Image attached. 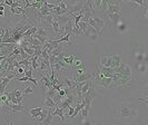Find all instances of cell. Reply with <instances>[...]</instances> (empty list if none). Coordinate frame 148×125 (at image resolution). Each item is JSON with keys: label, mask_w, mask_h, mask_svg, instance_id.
<instances>
[{"label": "cell", "mask_w": 148, "mask_h": 125, "mask_svg": "<svg viewBox=\"0 0 148 125\" xmlns=\"http://www.w3.org/2000/svg\"><path fill=\"white\" fill-rule=\"evenodd\" d=\"M132 79V68L127 64H120L117 68H115L114 76H112V84L114 87L125 88L130 85Z\"/></svg>", "instance_id": "obj_1"}, {"label": "cell", "mask_w": 148, "mask_h": 125, "mask_svg": "<svg viewBox=\"0 0 148 125\" xmlns=\"http://www.w3.org/2000/svg\"><path fill=\"white\" fill-rule=\"evenodd\" d=\"M99 66L110 67V68H117L121 64L120 63V56L119 55H104L98 59L97 63Z\"/></svg>", "instance_id": "obj_2"}, {"label": "cell", "mask_w": 148, "mask_h": 125, "mask_svg": "<svg viewBox=\"0 0 148 125\" xmlns=\"http://www.w3.org/2000/svg\"><path fill=\"white\" fill-rule=\"evenodd\" d=\"M92 81L94 86H97L99 88H111V87H114L112 78L104 77L96 68H95V74H94V77H92V81Z\"/></svg>", "instance_id": "obj_3"}, {"label": "cell", "mask_w": 148, "mask_h": 125, "mask_svg": "<svg viewBox=\"0 0 148 125\" xmlns=\"http://www.w3.org/2000/svg\"><path fill=\"white\" fill-rule=\"evenodd\" d=\"M118 113L124 118H134L137 116L138 110L132 103H123L118 107Z\"/></svg>", "instance_id": "obj_4"}, {"label": "cell", "mask_w": 148, "mask_h": 125, "mask_svg": "<svg viewBox=\"0 0 148 125\" xmlns=\"http://www.w3.org/2000/svg\"><path fill=\"white\" fill-rule=\"evenodd\" d=\"M87 23L96 30L97 34H98L99 36H101V34H103V28H104V25H105V20L103 18H100V17H98V16L95 15L94 17H91L90 19L87 20Z\"/></svg>", "instance_id": "obj_5"}, {"label": "cell", "mask_w": 148, "mask_h": 125, "mask_svg": "<svg viewBox=\"0 0 148 125\" xmlns=\"http://www.w3.org/2000/svg\"><path fill=\"white\" fill-rule=\"evenodd\" d=\"M73 75V81L76 83H82V81H92V77H94V74L89 73V72H84L82 74H77L75 72H71Z\"/></svg>", "instance_id": "obj_6"}, {"label": "cell", "mask_w": 148, "mask_h": 125, "mask_svg": "<svg viewBox=\"0 0 148 125\" xmlns=\"http://www.w3.org/2000/svg\"><path fill=\"white\" fill-rule=\"evenodd\" d=\"M106 3H107V10L105 11V15L120 12V2L119 1H106Z\"/></svg>", "instance_id": "obj_7"}, {"label": "cell", "mask_w": 148, "mask_h": 125, "mask_svg": "<svg viewBox=\"0 0 148 125\" xmlns=\"http://www.w3.org/2000/svg\"><path fill=\"white\" fill-rule=\"evenodd\" d=\"M7 108V113H11V114H17V113H23L26 114V110L23 108V105L22 104H12V103H9L6 106Z\"/></svg>", "instance_id": "obj_8"}, {"label": "cell", "mask_w": 148, "mask_h": 125, "mask_svg": "<svg viewBox=\"0 0 148 125\" xmlns=\"http://www.w3.org/2000/svg\"><path fill=\"white\" fill-rule=\"evenodd\" d=\"M73 27H74V20L70 19L69 21L62 25V27L59 28V34L61 36H66V35H71L73 34Z\"/></svg>", "instance_id": "obj_9"}, {"label": "cell", "mask_w": 148, "mask_h": 125, "mask_svg": "<svg viewBox=\"0 0 148 125\" xmlns=\"http://www.w3.org/2000/svg\"><path fill=\"white\" fill-rule=\"evenodd\" d=\"M96 69L99 72V73L101 74L104 77H108V78H112V76H114V72H115V68L99 66L98 64L96 65Z\"/></svg>", "instance_id": "obj_10"}, {"label": "cell", "mask_w": 148, "mask_h": 125, "mask_svg": "<svg viewBox=\"0 0 148 125\" xmlns=\"http://www.w3.org/2000/svg\"><path fill=\"white\" fill-rule=\"evenodd\" d=\"M84 35H87L88 38L91 40V41H97L98 40V38H99V35L97 34V31L91 26H87V30L85 31V34Z\"/></svg>", "instance_id": "obj_11"}, {"label": "cell", "mask_w": 148, "mask_h": 125, "mask_svg": "<svg viewBox=\"0 0 148 125\" xmlns=\"http://www.w3.org/2000/svg\"><path fill=\"white\" fill-rule=\"evenodd\" d=\"M41 110H42V107H36V108H31V107H29V108H28V112H29V114L31 115V117H32L34 123H35L36 119L39 117Z\"/></svg>", "instance_id": "obj_12"}, {"label": "cell", "mask_w": 148, "mask_h": 125, "mask_svg": "<svg viewBox=\"0 0 148 125\" xmlns=\"http://www.w3.org/2000/svg\"><path fill=\"white\" fill-rule=\"evenodd\" d=\"M52 116H59L60 119H61V123L62 124H66V119H65V114H64V110L60 108V107H55V112L51 113Z\"/></svg>", "instance_id": "obj_13"}, {"label": "cell", "mask_w": 148, "mask_h": 125, "mask_svg": "<svg viewBox=\"0 0 148 125\" xmlns=\"http://www.w3.org/2000/svg\"><path fill=\"white\" fill-rule=\"evenodd\" d=\"M44 107H47V108H55V107H57V104L52 101L51 97L46 96L45 102H44Z\"/></svg>", "instance_id": "obj_14"}, {"label": "cell", "mask_w": 148, "mask_h": 125, "mask_svg": "<svg viewBox=\"0 0 148 125\" xmlns=\"http://www.w3.org/2000/svg\"><path fill=\"white\" fill-rule=\"evenodd\" d=\"M120 16H121V12H117V14H108V15H105V17H109L111 23L116 25V23L120 20Z\"/></svg>", "instance_id": "obj_15"}, {"label": "cell", "mask_w": 148, "mask_h": 125, "mask_svg": "<svg viewBox=\"0 0 148 125\" xmlns=\"http://www.w3.org/2000/svg\"><path fill=\"white\" fill-rule=\"evenodd\" d=\"M51 28L53 30V34L55 35H59V23L57 21V17L53 16V19L51 22Z\"/></svg>", "instance_id": "obj_16"}, {"label": "cell", "mask_w": 148, "mask_h": 125, "mask_svg": "<svg viewBox=\"0 0 148 125\" xmlns=\"http://www.w3.org/2000/svg\"><path fill=\"white\" fill-rule=\"evenodd\" d=\"M48 110L49 108H47V107H42V110H41V113H40V115H39V117L36 119V122H38L39 124H41L42 123V121L45 119V117L47 116V113H48Z\"/></svg>", "instance_id": "obj_17"}, {"label": "cell", "mask_w": 148, "mask_h": 125, "mask_svg": "<svg viewBox=\"0 0 148 125\" xmlns=\"http://www.w3.org/2000/svg\"><path fill=\"white\" fill-rule=\"evenodd\" d=\"M51 108H49L48 110V113H47V116L45 117V119L42 121V123L41 124L42 125H50V123H51L52 121V115H51Z\"/></svg>", "instance_id": "obj_18"}, {"label": "cell", "mask_w": 148, "mask_h": 125, "mask_svg": "<svg viewBox=\"0 0 148 125\" xmlns=\"http://www.w3.org/2000/svg\"><path fill=\"white\" fill-rule=\"evenodd\" d=\"M136 68H137V70H138L139 73L144 74L146 72V69H147V65H146V63H144V61H141V63H136Z\"/></svg>", "instance_id": "obj_19"}, {"label": "cell", "mask_w": 148, "mask_h": 125, "mask_svg": "<svg viewBox=\"0 0 148 125\" xmlns=\"http://www.w3.org/2000/svg\"><path fill=\"white\" fill-rule=\"evenodd\" d=\"M32 93H34V87H32V85H29V84H27L26 88L22 89V95L23 96H30L32 95Z\"/></svg>", "instance_id": "obj_20"}, {"label": "cell", "mask_w": 148, "mask_h": 125, "mask_svg": "<svg viewBox=\"0 0 148 125\" xmlns=\"http://www.w3.org/2000/svg\"><path fill=\"white\" fill-rule=\"evenodd\" d=\"M78 125H91V121H90V116L89 117H82L80 116V118L78 119Z\"/></svg>", "instance_id": "obj_21"}, {"label": "cell", "mask_w": 148, "mask_h": 125, "mask_svg": "<svg viewBox=\"0 0 148 125\" xmlns=\"http://www.w3.org/2000/svg\"><path fill=\"white\" fill-rule=\"evenodd\" d=\"M116 26H117L118 31H125V30H126V27H127L125 21H123V20H119V21L116 23Z\"/></svg>", "instance_id": "obj_22"}, {"label": "cell", "mask_w": 148, "mask_h": 125, "mask_svg": "<svg viewBox=\"0 0 148 125\" xmlns=\"http://www.w3.org/2000/svg\"><path fill=\"white\" fill-rule=\"evenodd\" d=\"M87 26H88V23L85 21H79L78 22V27H79V29L82 30V34H85V31L87 30Z\"/></svg>", "instance_id": "obj_23"}, {"label": "cell", "mask_w": 148, "mask_h": 125, "mask_svg": "<svg viewBox=\"0 0 148 125\" xmlns=\"http://www.w3.org/2000/svg\"><path fill=\"white\" fill-rule=\"evenodd\" d=\"M10 103H12V104H22V97H19V98H11V99H10Z\"/></svg>", "instance_id": "obj_24"}, {"label": "cell", "mask_w": 148, "mask_h": 125, "mask_svg": "<svg viewBox=\"0 0 148 125\" xmlns=\"http://www.w3.org/2000/svg\"><path fill=\"white\" fill-rule=\"evenodd\" d=\"M12 3H14L12 0H6V1H3V5H5V6H10V7H11Z\"/></svg>", "instance_id": "obj_25"}, {"label": "cell", "mask_w": 148, "mask_h": 125, "mask_svg": "<svg viewBox=\"0 0 148 125\" xmlns=\"http://www.w3.org/2000/svg\"><path fill=\"white\" fill-rule=\"evenodd\" d=\"M17 73H18V75L23 74V67H17Z\"/></svg>", "instance_id": "obj_26"}, {"label": "cell", "mask_w": 148, "mask_h": 125, "mask_svg": "<svg viewBox=\"0 0 148 125\" xmlns=\"http://www.w3.org/2000/svg\"><path fill=\"white\" fill-rule=\"evenodd\" d=\"M7 125H15V123H14V119H12V117H10L9 119H8Z\"/></svg>", "instance_id": "obj_27"}, {"label": "cell", "mask_w": 148, "mask_h": 125, "mask_svg": "<svg viewBox=\"0 0 148 125\" xmlns=\"http://www.w3.org/2000/svg\"><path fill=\"white\" fill-rule=\"evenodd\" d=\"M0 16H5V11H0Z\"/></svg>", "instance_id": "obj_28"}, {"label": "cell", "mask_w": 148, "mask_h": 125, "mask_svg": "<svg viewBox=\"0 0 148 125\" xmlns=\"http://www.w3.org/2000/svg\"><path fill=\"white\" fill-rule=\"evenodd\" d=\"M0 56H3V55H2V54H0Z\"/></svg>", "instance_id": "obj_29"}, {"label": "cell", "mask_w": 148, "mask_h": 125, "mask_svg": "<svg viewBox=\"0 0 148 125\" xmlns=\"http://www.w3.org/2000/svg\"><path fill=\"white\" fill-rule=\"evenodd\" d=\"M0 84H1V79H0Z\"/></svg>", "instance_id": "obj_30"}, {"label": "cell", "mask_w": 148, "mask_h": 125, "mask_svg": "<svg viewBox=\"0 0 148 125\" xmlns=\"http://www.w3.org/2000/svg\"><path fill=\"white\" fill-rule=\"evenodd\" d=\"M0 73H1V69H0Z\"/></svg>", "instance_id": "obj_31"}]
</instances>
